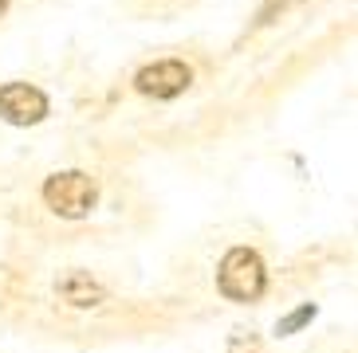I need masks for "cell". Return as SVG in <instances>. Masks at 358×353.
Here are the masks:
<instances>
[{
  "label": "cell",
  "mask_w": 358,
  "mask_h": 353,
  "mask_svg": "<svg viewBox=\"0 0 358 353\" xmlns=\"http://www.w3.org/2000/svg\"><path fill=\"white\" fill-rule=\"evenodd\" d=\"M217 287L232 302H256L268 287V267L252 248H232L217 267Z\"/></svg>",
  "instance_id": "cell-1"
},
{
  "label": "cell",
  "mask_w": 358,
  "mask_h": 353,
  "mask_svg": "<svg viewBox=\"0 0 358 353\" xmlns=\"http://www.w3.org/2000/svg\"><path fill=\"white\" fill-rule=\"evenodd\" d=\"M43 204L64 220H83L99 204V185L83 169H64L43 181Z\"/></svg>",
  "instance_id": "cell-2"
},
{
  "label": "cell",
  "mask_w": 358,
  "mask_h": 353,
  "mask_svg": "<svg viewBox=\"0 0 358 353\" xmlns=\"http://www.w3.org/2000/svg\"><path fill=\"white\" fill-rule=\"evenodd\" d=\"M48 94L32 83H4L0 87V118L8 126H40L48 118Z\"/></svg>",
  "instance_id": "cell-3"
},
{
  "label": "cell",
  "mask_w": 358,
  "mask_h": 353,
  "mask_svg": "<svg viewBox=\"0 0 358 353\" xmlns=\"http://www.w3.org/2000/svg\"><path fill=\"white\" fill-rule=\"evenodd\" d=\"M189 83H193V71L181 59L150 63L134 75V91L146 94V98H178V94L189 91Z\"/></svg>",
  "instance_id": "cell-4"
},
{
  "label": "cell",
  "mask_w": 358,
  "mask_h": 353,
  "mask_svg": "<svg viewBox=\"0 0 358 353\" xmlns=\"http://www.w3.org/2000/svg\"><path fill=\"white\" fill-rule=\"evenodd\" d=\"M55 294H59L67 306H75V310H99L106 302V287L95 283L87 271H64V275L55 279Z\"/></svg>",
  "instance_id": "cell-5"
},
{
  "label": "cell",
  "mask_w": 358,
  "mask_h": 353,
  "mask_svg": "<svg viewBox=\"0 0 358 353\" xmlns=\"http://www.w3.org/2000/svg\"><path fill=\"white\" fill-rule=\"evenodd\" d=\"M315 302H303V306H299V310H292L287 314V318H280V322H275V333H280V338H292L295 330H303L307 322H311V318H315Z\"/></svg>",
  "instance_id": "cell-6"
},
{
  "label": "cell",
  "mask_w": 358,
  "mask_h": 353,
  "mask_svg": "<svg viewBox=\"0 0 358 353\" xmlns=\"http://www.w3.org/2000/svg\"><path fill=\"white\" fill-rule=\"evenodd\" d=\"M4 12H8V0H0V16H4Z\"/></svg>",
  "instance_id": "cell-7"
}]
</instances>
